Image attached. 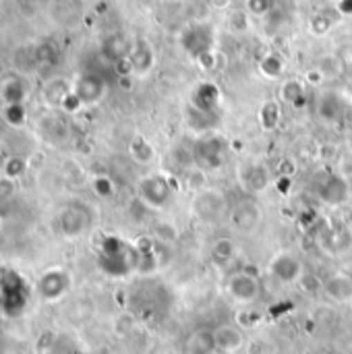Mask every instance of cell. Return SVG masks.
I'll return each mask as SVG.
<instances>
[{
    "mask_svg": "<svg viewBox=\"0 0 352 354\" xmlns=\"http://www.w3.org/2000/svg\"><path fill=\"white\" fill-rule=\"evenodd\" d=\"M282 122V108L278 102H266L259 110V124L263 131L272 133L280 127Z\"/></svg>",
    "mask_w": 352,
    "mask_h": 354,
    "instance_id": "obj_22",
    "label": "cell"
},
{
    "mask_svg": "<svg viewBox=\"0 0 352 354\" xmlns=\"http://www.w3.org/2000/svg\"><path fill=\"white\" fill-rule=\"evenodd\" d=\"M98 266L110 278H127L139 268V253L135 243H127L116 234H108L100 243Z\"/></svg>",
    "mask_w": 352,
    "mask_h": 354,
    "instance_id": "obj_1",
    "label": "cell"
},
{
    "mask_svg": "<svg viewBox=\"0 0 352 354\" xmlns=\"http://www.w3.org/2000/svg\"><path fill=\"white\" fill-rule=\"evenodd\" d=\"M151 60L154 58H151V52L147 48H135L133 54H131V68L137 71V73H145L154 64Z\"/></svg>",
    "mask_w": 352,
    "mask_h": 354,
    "instance_id": "obj_28",
    "label": "cell"
},
{
    "mask_svg": "<svg viewBox=\"0 0 352 354\" xmlns=\"http://www.w3.org/2000/svg\"><path fill=\"white\" fill-rule=\"evenodd\" d=\"M315 195L326 205H342L351 195V180H346L336 170H326L315 176Z\"/></svg>",
    "mask_w": 352,
    "mask_h": 354,
    "instance_id": "obj_9",
    "label": "cell"
},
{
    "mask_svg": "<svg viewBox=\"0 0 352 354\" xmlns=\"http://www.w3.org/2000/svg\"><path fill=\"white\" fill-rule=\"evenodd\" d=\"M137 197L139 201L154 212H164L172 205L176 191L170 183L168 176L160 174V172H151L139 178L137 183Z\"/></svg>",
    "mask_w": 352,
    "mask_h": 354,
    "instance_id": "obj_2",
    "label": "cell"
},
{
    "mask_svg": "<svg viewBox=\"0 0 352 354\" xmlns=\"http://www.w3.org/2000/svg\"><path fill=\"white\" fill-rule=\"evenodd\" d=\"M68 288H71V276L60 268H52L44 272L37 280V292L48 303L60 301L68 292Z\"/></svg>",
    "mask_w": 352,
    "mask_h": 354,
    "instance_id": "obj_12",
    "label": "cell"
},
{
    "mask_svg": "<svg viewBox=\"0 0 352 354\" xmlns=\"http://www.w3.org/2000/svg\"><path fill=\"white\" fill-rule=\"evenodd\" d=\"M336 172H338V174H342L346 180H352V149H346V151L338 158Z\"/></svg>",
    "mask_w": 352,
    "mask_h": 354,
    "instance_id": "obj_31",
    "label": "cell"
},
{
    "mask_svg": "<svg viewBox=\"0 0 352 354\" xmlns=\"http://www.w3.org/2000/svg\"><path fill=\"white\" fill-rule=\"evenodd\" d=\"M220 89L214 85V83H201L197 85V89L193 91V97H191V108L195 110H201V112H212V114H218V108H220Z\"/></svg>",
    "mask_w": 352,
    "mask_h": 354,
    "instance_id": "obj_17",
    "label": "cell"
},
{
    "mask_svg": "<svg viewBox=\"0 0 352 354\" xmlns=\"http://www.w3.org/2000/svg\"><path fill=\"white\" fill-rule=\"evenodd\" d=\"M185 353L187 354H216V338L214 330L210 328H197L189 334L185 340Z\"/></svg>",
    "mask_w": 352,
    "mask_h": 354,
    "instance_id": "obj_18",
    "label": "cell"
},
{
    "mask_svg": "<svg viewBox=\"0 0 352 354\" xmlns=\"http://www.w3.org/2000/svg\"><path fill=\"white\" fill-rule=\"evenodd\" d=\"M324 292L334 303H340V305L352 303V276L344 274V272H338V274L330 276L324 282Z\"/></svg>",
    "mask_w": 352,
    "mask_h": 354,
    "instance_id": "obj_16",
    "label": "cell"
},
{
    "mask_svg": "<svg viewBox=\"0 0 352 354\" xmlns=\"http://www.w3.org/2000/svg\"><path fill=\"white\" fill-rule=\"evenodd\" d=\"M226 214H228V222H230L232 230L239 232V234H251V232H255L261 226V220H263V212H261L259 203L251 195L234 201L228 207Z\"/></svg>",
    "mask_w": 352,
    "mask_h": 354,
    "instance_id": "obj_5",
    "label": "cell"
},
{
    "mask_svg": "<svg viewBox=\"0 0 352 354\" xmlns=\"http://www.w3.org/2000/svg\"><path fill=\"white\" fill-rule=\"evenodd\" d=\"M268 274L278 284L293 286V284H301V280L305 278V268H303V261L297 253L278 251L272 255V259L268 263Z\"/></svg>",
    "mask_w": 352,
    "mask_h": 354,
    "instance_id": "obj_8",
    "label": "cell"
},
{
    "mask_svg": "<svg viewBox=\"0 0 352 354\" xmlns=\"http://www.w3.org/2000/svg\"><path fill=\"white\" fill-rule=\"evenodd\" d=\"M91 189H93V193L98 195V197H104V199H110L112 195H114V191H116V187H114V183H112V178L110 176H95L93 180H91Z\"/></svg>",
    "mask_w": 352,
    "mask_h": 354,
    "instance_id": "obj_29",
    "label": "cell"
},
{
    "mask_svg": "<svg viewBox=\"0 0 352 354\" xmlns=\"http://www.w3.org/2000/svg\"><path fill=\"white\" fill-rule=\"evenodd\" d=\"M15 195V187L10 178H0V205L6 203Z\"/></svg>",
    "mask_w": 352,
    "mask_h": 354,
    "instance_id": "obj_33",
    "label": "cell"
},
{
    "mask_svg": "<svg viewBox=\"0 0 352 354\" xmlns=\"http://www.w3.org/2000/svg\"><path fill=\"white\" fill-rule=\"evenodd\" d=\"M239 183L243 191L251 197H259L274 185L272 170L263 162H245L239 166Z\"/></svg>",
    "mask_w": 352,
    "mask_h": 354,
    "instance_id": "obj_11",
    "label": "cell"
},
{
    "mask_svg": "<svg viewBox=\"0 0 352 354\" xmlns=\"http://www.w3.org/2000/svg\"><path fill=\"white\" fill-rule=\"evenodd\" d=\"M176 236H178V232H176V228H174V224H170V222H160V224L156 226V239H158L162 245L174 243Z\"/></svg>",
    "mask_w": 352,
    "mask_h": 354,
    "instance_id": "obj_30",
    "label": "cell"
},
{
    "mask_svg": "<svg viewBox=\"0 0 352 354\" xmlns=\"http://www.w3.org/2000/svg\"><path fill=\"white\" fill-rule=\"evenodd\" d=\"M212 259L218 266H230L237 259V243L228 236H220L212 245Z\"/></svg>",
    "mask_w": 352,
    "mask_h": 354,
    "instance_id": "obj_20",
    "label": "cell"
},
{
    "mask_svg": "<svg viewBox=\"0 0 352 354\" xmlns=\"http://www.w3.org/2000/svg\"><path fill=\"white\" fill-rule=\"evenodd\" d=\"M315 112H317V116H319V120L324 124H340L342 118L346 116V104L338 93L326 91V93H322L317 97Z\"/></svg>",
    "mask_w": 352,
    "mask_h": 354,
    "instance_id": "obj_14",
    "label": "cell"
},
{
    "mask_svg": "<svg viewBox=\"0 0 352 354\" xmlns=\"http://www.w3.org/2000/svg\"><path fill=\"white\" fill-rule=\"evenodd\" d=\"M2 118L6 124L10 127H21L27 118V112H25V104H4L2 108Z\"/></svg>",
    "mask_w": 352,
    "mask_h": 354,
    "instance_id": "obj_26",
    "label": "cell"
},
{
    "mask_svg": "<svg viewBox=\"0 0 352 354\" xmlns=\"http://www.w3.org/2000/svg\"><path fill=\"white\" fill-rule=\"evenodd\" d=\"M73 91V87L71 85H66L64 81H60V79H54V81H50L46 87H44V97H46V102L50 104V106H62V102L66 100V95Z\"/></svg>",
    "mask_w": 352,
    "mask_h": 354,
    "instance_id": "obj_24",
    "label": "cell"
},
{
    "mask_svg": "<svg viewBox=\"0 0 352 354\" xmlns=\"http://www.w3.org/2000/svg\"><path fill=\"white\" fill-rule=\"evenodd\" d=\"M261 71H263L268 77H280V73H282V60L276 58V56H268V58L261 62Z\"/></svg>",
    "mask_w": 352,
    "mask_h": 354,
    "instance_id": "obj_32",
    "label": "cell"
},
{
    "mask_svg": "<svg viewBox=\"0 0 352 354\" xmlns=\"http://www.w3.org/2000/svg\"><path fill=\"white\" fill-rule=\"evenodd\" d=\"M317 71L322 73L324 79H336V77H340L344 73V64H342V60L338 56L328 54V56H324L319 60V68Z\"/></svg>",
    "mask_w": 352,
    "mask_h": 354,
    "instance_id": "obj_25",
    "label": "cell"
},
{
    "mask_svg": "<svg viewBox=\"0 0 352 354\" xmlns=\"http://www.w3.org/2000/svg\"><path fill=\"white\" fill-rule=\"evenodd\" d=\"M303 100H305V87H303L301 81L288 79V81L282 83V87H280V102H284V104H288L293 108H299L303 104Z\"/></svg>",
    "mask_w": 352,
    "mask_h": 354,
    "instance_id": "obj_23",
    "label": "cell"
},
{
    "mask_svg": "<svg viewBox=\"0 0 352 354\" xmlns=\"http://www.w3.org/2000/svg\"><path fill=\"white\" fill-rule=\"evenodd\" d=\"M216 351L220 354H237L245 346V334L237 324H222L214 328Z\"/></svg>",
    "mask_w": 352,
    "mask_h": 354,
    "instance_id": "obj_15",
    "label": "cell"
},
{
    "mask_svg": "<svg viewBox=\"0 0 352 354\" xmlns=\"http://www.w3.org/2000/svg\"><path fill=\"white\" fill-rule=\"evenodd\" d=\"M226 295L232 303L241 305V307H249L253 303L259 301L261 297V282L255 274L247 272V270H239V272H232L228 278H226Z\"/></svg>",
    "mask_w": 352,
    "mask_h": 354,
    "instance_id": "obj_4",
    "label": "cell"
},
{
    "mask_svg": "<svg viewBox=\"0 0 352 354\" xmlns=\"http://www.w3.org/2000/svg\"><path fill=\"white\" fill-rule=\"evenodd\" d=\"M2 100L4 104H25L27 100V85L19 77H10L2 85Z\"/></svg>",
    "mask_w": 352,
    "mask_h": 354,
    "instance_id": "obj_21",
    "label": "cell"
},
{
    "mask_svg": "<svg viewBox=\"0 0 352 354\" xmlns=\"http://www.w3.org/2000/svg\"><path fill=\"white\" fill-rule=\"evenodd\" d=\"M129 156L133 158V162H137L139 166H151L156 162V147L154 143H149L145 137L137 135L131 139L129 143Z\"/></svg>",
    "mask_w": 352,
    "mask_h": 354,
    "instance_id": "obj_19",
    "label": "cell"
},
{
    "mask_svg": "<svg viewBox=\"0 0 352 354\" xmlns=\"http://www.w3.org/2000/svg\"><path fill=\"white\" fill-rule=\"evenodd\" d=\"M56 222H58V230L64 236L77 239V236H83L93 226V214H91L89 205H85L81 201H73L58 212Z\"/></svg>",
    "mask_w": 352,
    "mask_h": 354,
    "instance_id": "obj_6",
    "label": "cell"
},
{
    "mask_svg": "<svg viewBox=\"0 0 352 354\" xmlns=\"http://www.w3.org/2000/svg\"><path fill=\"white\" fill-rule=\"evenodd\" d=\"M191 212L199 222L214 224L224 216V212H228V205H226V199L220 191L201 189L195 193V197L191 201Z\"/></svg>",
    "mask_w": 352,
    "mask_h": 354,
    "instance_id": "obj_10",
    "label": "cell"
},
{
    "mask_svg": "<svg viewBox=\"0 0 352 354\" xmlns=\"http://www.w3.org/2000/svg\"><path fill=\"white\" fill-rule=\"evenodd\" d=\"M25 172H27V162H25L23 158H19V156L6 158L4 164H2V174H4V178L17 180V178H21Z\"/></svg>",
    "mask_w": 352,
    "mask_h": 354,
    "instance_id": "obj_27",
    "label": "cell"
},
{
    "mask_svg": "<svg viewBox=\"0 0 352 354\" xmlns=\"http://www.w3.org/2000/svg\"><path fill=\"white\" fill-rule=\"evenodd\" d=\"M73 93L77 95L81 106H93V104L102 102V97L106 95V83L102 77H98L93 73H83L73 83Z\"/></svg>",
    "mask_w": 352,
    "mask_h": 354,
    "instance_id": "obj_13",
    "label": "cell"
},
{
    "mask_svg": "<svg viewBox=\"0 0 352 354\" xmlns=\"http://www.w3.org/2000/svg\"><path fill=\"white\" fill-rule=\"evenodd\" d=\"M29 301V290L21 276L15 272H4L0 276V305L2 311L10 317H17L23 313L25 305Z\"/></svg>",
    "mask_w": 352,
    "mask_h": 354,
    "instance_id": "obj_7",
    "label": "cell"
},
{
    "mask_svg": "<svg viewBox=\"0 0 352 354\" xmlns=\"http://www.w3.org/2000/svg\"><path fill=\"white\" fill-rule=\"evenodd\" d=\"M193 164L203 172L220 170L226 164V141L218 135H203L193 145Z\"/></svg>",
    "mask_w": 352,
    "mask_h": 354,
    "instance_id": "obj_3",
    "label": "cell"
}]
</instances>
